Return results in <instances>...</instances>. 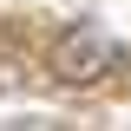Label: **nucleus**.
Listing matches in <instances>:
<instances>
[{
    "label": "nucleus",
    "instance_id": "f257e3e1",
    "mask_svg": "<svg viewBox=\"0 0 131 131\" xmlns=\"http://www.w3.org/2000/svg\"><path fill=\"white\" fill-rule=\"evenodd\" d=\"M118 66H125V46H118L105 26H92V20L66 26L59 39H52V52H46L52 85H105Z\"/></svg>",
    "mask_w": 131,
    "mask_h": 131
}]
</instances>
